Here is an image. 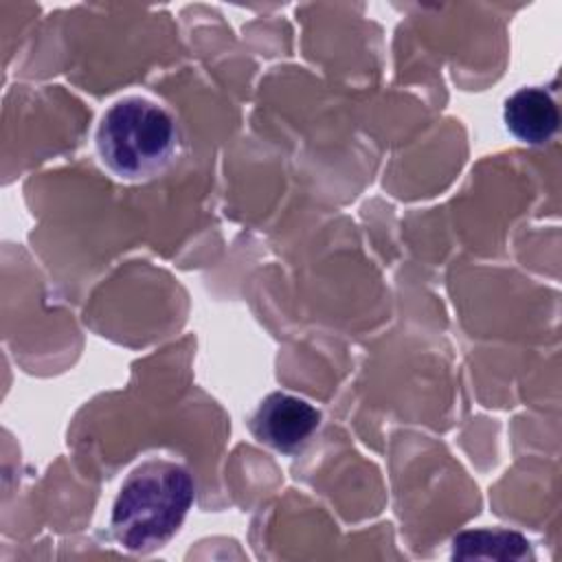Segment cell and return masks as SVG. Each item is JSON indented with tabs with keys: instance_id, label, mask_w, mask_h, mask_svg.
I'll use <instances>...</instances> for the list:
<instances>
[{
	"instance_id": "4",
	"label": "cell",
	"mask_w": 562,
	"mask_h": 562,
	"mask_svg": "<svg viewBox=\"0 0 562 562\" xmlns=\"http://www.w3.org/2000/svg\"><path fill=\"white\" fill-rule=\"evenodd\" d=\"M503 121L512 136L522 143L540 145L547 143L560 125L558 105L544 88H520L503 108Z\"/></svg>"
},
{
	"instance_id": "5",
	"label": "cell",
	"mask_w": 562,
	"mask_h": 562,
	"mask_svg": "<svg viewBox=\"0 0 562 562\" xmlns=\"http://www.w3.org/2000/svg\"><path fill=\"white\" fill-rule=\"evenodd\" d=\"M454 560H533L529 540L509 529H472L452 540Z\"/></svg>"
},
{
	"instance_id": "3",
	"label": "cell",
	"mask_w": 562,
	"mask_h": 562,
	"mask_svg": "<svg viewBox=\"0 0 562 562\" xmlns=\"http://www.w3.org/2000/svg\"><path fill=\"white\" fill-rule=\"evenodd\" d=\"M321 426V413L307 400L290 393L266 395L250 417L252 435L283 454L301 452Z\"/></svg>"
},
{
	"instance_id": "2",
	"label": "cell",
	"mask_w": 562,
	"mask_h": 562,
	"mask_svg": "<svg viewBox=\"0 0 562 562\" xmlns=\"http://www.w3.org/2000/svg\"><path fill=\"white\" fill-rule=\"evenodd\" d=\"M94 145L101 165L114 178L145 182L173 167L182 134L165 105L147 97H123L103 112Z\"/></svg>"
},
{
	"instance_id": "1",
	"label": "cell",
	"mask_w": 562,
	"mask_h": 562,
	"mask_svg": "<svg viewBox=\"0 0 562 562\" xmlns=\"http://www.w3.org/2000/svg\"><path fill=\"white\" fill-rule=\"evenodd\" d=\"M195 503L191 470L169 459H145L121 483L110 527L116 542L132 553L167 544Z\"/></svg>"
}]
</instances>
